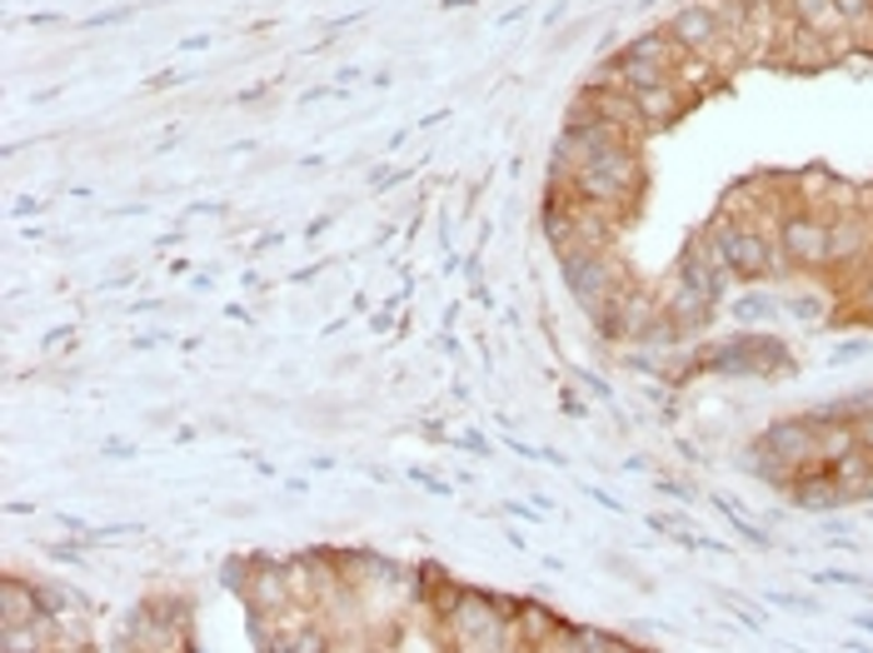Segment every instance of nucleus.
<instances>
[{"mask_svg": "<svg viewBox=\"0 0 873 653\" xmlns=\"http://www.w3.org/2000/svg\"><path fill=\"white\" fill-rule=\"evenodd\" d=\"M724 255H719L714 240H694L689 249H684L679 259V284H689V290L709 294V300H719L724 294Z\"/></svg>", "mask_w": 873, "mask_h": 653, "instance_id": "f03ea898", "label": "nucleus"}, {"mask_svg": "<svg viewBox=\"0 0 873 653\" xmlns=\"http://www.w3.org/2000/svg\"><path fill=\"white\" fill-rule=\"evenodd\" d=\"M639 101V110H644V125H664L679 115V95H674V80L670 85H649V91H629Z\"/></svg>", "mask_w": 873, "mask_h": 653, "instance_id": "6e6552de", "label": "nucleus"}, {"mask_svg": "<svg viewBox=\"0 0 873 653\" xmlns=\"http://www.w3.org/2000/svg\"><path fill=\"white\" fill-rule=\"evenodd\" d=\"M719 35H724V21H719V11H709V5H684L670 21V40L679 50H714Z\"/></svg>", "mask_w": 873, "mask_h": 653, "instance_id": "7ed1b4c3", "label": "nucleus"}, {"mask_svg": "<svg viewBox=\"0 0 873 653\" xmlns=\"http://www.w3.org/2000/svg\"><path fill=\"white\" fill-rule=\"evenodd\" d=\"M25 619H35V598H25L21 584H5V633H15Z\"/></svg>", "mask_w": 873, "mask_h": 653, "instance_id": "f8f14e48", "label": "nucleus"}, {"mask_svg": "<svg viewBox=\"0 0 873 653\" xmlns=\"http://www.w3.org/2000/svg\"><path fill=\"white\" fill-rule=\"evenodd\" d=\"M794 15L804 21V31L824 35V40H834V35H843V15L834 0H794Z\"/></svg>", "mask_w": 873, "mask_h": 653, "instance_id": "423d86ee", "label": "nucleus"}, {"mask_svg": "<svg viewBox=\"0 0 873 653\" xmlns=\"http://www.w3.org/2000/svg\"><path fill=\"white\" fill-rule=\"evenodd\" d=\"M759 444H764L769 454H779V459L789 464V469H799L804 459H814V454H818V440L808 434L804 419H794V424H773Z\"/></svg>", "mask_w": 873, "mask_h": 653, "instance_id": "20e7f679", "label": "nucleus"}, {"mask_svg": "<svg viewBox=\"0 0 873 653\" xmlns=\"http://www.w3.org/2000/svg\"><path fill=\"white\" fill-rule=\"evenodd\" d=\"M859 629H869V633H873V619H869V614H863V619H859Z\"/></svg>", "mask_w": 873, "mask_h": 653, "instance_id": "dca6fc26", "label": "nucleus"}, {"mask_svg": "<svg viewBox=\"0 0 873 653\" xmlns=\"http://www.w3.org/2000/svg\"><path fill=\"white\" fill-rule=\"evenodd\" d=\"M869 225L863 220H843V225H828V259H853L863 249Z\"/></svg>", "mask_w": 873, "mask_h": 653, "instance_id": "1a4fd4ad", "label": "nucleus"}, {"mask_svg": "<svg viewBox=\"0 0 873 653\" xmlns=\"http://www.w3.org/2000/svg\"><path fill=\"white\" fill-rule=\"evenodd\" d=\"M670 310H674V319H684V325H703V315L714 310V300H709V294H699V290H689V284H679Z\"/></svg>", "mask_w": 873, "mask_h": 653, "instance_id": "9d476101", "label": "nucleus"}, {"mask_svg": "<svg viewBox=\"0 0 873 653\" xmlns=\"http://www.w3.org/2000/svg\"><path fill=\"white\" fill-rule=\"evenodd\" d=\"M794 66H804V70L828 66V46H824V35H814V31L799 35V56H794Z\"/></svg>", "mask_w": 873, "mask_h": 653, "instance_id": "4468645a", "label": "nucleus"}, {"mask_svg": "<svg viewBox=\"0 0 873 653\" xmlns=\"http://www.w3.org/2000/svg\"><path fill=\"white\" fill-rule=\"evenodd\" d=\"M569 180H574V190L584 195V200H600V205L624 200V195H629V185H619L614 175H604V170H590V165H579Z\"/></svg>", "mask_w": 873, "mask_h": 653, "instance_id": "0eeeda50", "label": "nucleus"}, {"mask_svg": "<svg viewBox=\"0 0 873 653\" xmlns=\"http://www.w3.org/2000/svg\"><path fill=\"white\" fill-rule=\"evenodd\" d=\"M674 40L670 35H639V40H629V56H644V60H659V66H670L674 60Z\"/></svg>", "mask_w": 873, "mask_h": 653, "instance_id": "ddd939ff", "label": "nucleus"}, {"mask_svg": "<svg viewBox=\"0 0 873 653\" xmlns=\"http://www.w3.org/2000/svg\"><path fill=\"white\" fill-rule=\"evenodd\" d=\"M843 499H849V489H839L834 479H828V485H804L794 494V504L799 509H834V504H843Z\"/></svg>", "mask_w": 873, "mask_h": 653, "instance_id": "9b49d317", "label": "nucleus"}, {"mask_svg": "<svg viewBox=\"0 0 873 653\" xmlns=\"http://www.w3.org/2000/svg\"><path fill=\"white\" fill-rule=\"evenodd\" d=\"M783 249L799 265H828V225H814V220H789L783 225Z\"/></svg>", "mask_w": 873, "mask_h": 653, "instance_id": "39448f33", "label": "nucleus"}, {"mask_svg": "<svg viewBox=\"0 0 873 653\" xmlns=\"http://www.w3.org/2000/svg\"><path fill=\"white\" fill-rule=\"evenodd\" d=\"M714 245L719 255H724V265L734 275H744V280H759V275H769V240H759L754 230L744 225H719L714 230Z\"/></svg>", "mask_w": 873, "mask_h": 653, "instance_id": "f257e3e1", "label": "nucleus"}, {"mask_svg": "<svg viewBox=\"0 0 873 653\" xmlns=\"http://www.w3.org/2000/svg\"><path fill=\"white\" fill-rule=\"evenodd\" d=\"M859 444H863V450H873V415L863 419V429H859Z\"/></svg>", "mask_w": 873, "mask_h": 653, "instance_id": "2eb2a0df", "label": "nucleus"}]
</instances>
